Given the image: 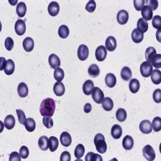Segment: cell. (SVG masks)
I'll return each instance as SVG.
<instances>
[{"instance_id": "obj_1", "label": "cell", "mask_w": 161, "mask_h": 161, "mask_svg": "<svg viewBox=\"0 0 161 161\" xmlns=\"http://www.w3.org/2000/svg\"><path fill=\"white\" fill-rule=\"evenodd\" d=\"M56 110L55 101L53 98H45L42 101L40 106V112L42 116H52L54 114Z\"/></svg>"}, {"instance_id": "obj_2", "label": "cell", "mask_w": 161, "mask_h": 161, "mask_svg": "<svg viewBox=\"0 0 161 161\" xmlns=\"http://www.w3.org/2000/svg\"><path fill=\"white\" fill-rule=\"evenodd\" d=\"M93 143L95 145L96 150L101 154H103L106 152L107 149V145H106L105 137L103 134H97L93 139Z\"/></svg>"}, {"instance_id": "obj_3", "label": "cell", "mask_w": 161, "mask_h": 161, "mask_svg": "<svg viewBox=\"0 0 161 161\" xmlns=\"http://www.w3.org/2000/svg\"><path fill=\"white\" fill-rule=\"evenodd\" d=\"M91 95L93 100L97 104L102 103L103 98H104V93H103V90H101L100 88H98V87H93V90L91 92Z\"/></svg>"}, {"instance_id": "obj_4", "label": "cell", "mask_w": 161, "mask_h": 161, "mask_svg": "<svg viewBox=\"0 0 161 161\" xmlns=\"http://www.w3.org/2000/svg\"><path fill=\"white\" fill-rule=\"evenodd\" d=\"M153 71V66L150 63L144 61L140 65V73L143 77H150Z\"/></svg>"}, {"instance_id": "obj_5", "label": "cell", "mask_w": 161, "mask_h": 161, "mask_svg": "<svg viewBox=\"0 0 161 161\" xmlns=\"http://www.w3.org/2000/svg\"><path fill=\"white\" fill-rule=\"evenodd\" d=\"M143 155L145 159L148 161H152L156 158V152L151 145H146L143 148Z\"/></svg>"}, {"instance_id": "obj_6", "label": "cell", "mask_w": 161, "mask_h": 161, "mask_svg": "<svg viewBox=\"0 0 161 161\" xmlns=\"http://www.w3.org/2000/svg\"><path fill=\"white\" fill-rule=\"evenodd\" d=\"M77 57L81 61L87 60L89 57V48L85 44H80L77 49Z\"/></svg>"}, {"instance_id": "obj_7", "label": "cell", "mask_w": 161, "mask_h": 161, "mask_svg": "<svg viewBox=\"0 0 161 161\" xmlns=\"http://www.w3.org/2000/svg\"><path fill=\"white\" fill-rule=\"evenodd\" d=\"M107 55V50L105 46L101 45L97 47L95 51V57L98 61H103L106 58Z\"/></svg>"}, {"instance_id": "obj_8", "label": "cell", "mask_w": 161, "mask_h": 161, "mask_svg": "<svg viewBox=\"0 0 161 161\" xmlns=\"http://www.w3.org/2000/svg\"><path fill=\"white\" fill-rule=\"evenodd\" d=\"M129 19V14L126 10H121L117 14V21L119 24L123 25L127 23Z\"/></svg>"}, {"instance_id": "obj_9", "label": "cell", "mask_w": 161, "mask_h": 161, "mask_svg": "<svg viewBox=\"0 0 161 161\" xmlns=\"http://www.w3.org/2000/svg\"><path fill=\"white\" fill-rule=\"evenodd\" d=\"M15 31L18 36H23L26 31V24L24 20L18 19L15 24Z\"/></svg>"}, {"instance_id": "obj_10", "label": "cell", "mask_w": 161, "mask_h": 161, "mask_svg": "<svg viewBox=\"0 0 161 161\" xmlns=\"http://www.w3.org/2000/svg\"><path fill=\"white\" fill-rule=\"evenodd\" d=\"M141 15L143 16V19L148 21L153 18V11L147 5L143 6V8L141 10Z\"/></svg>"}, {"instance_id": "obj_11", "label": "cell", "mask_w": 161, "mask_h": 161, "mask_svg": "<svg viewBox=\"0 0 161 161\" xmlns=\"http://www.w3.org/2000/svg\"><path fill=\"white\" fill-rule=\"evenodd\" d=\"M139 130L143 134H150L152 131V123L149 120L142 121L139 124Z\"/></svg>"}, {"instance_id": "obj_12", "label": "cell", "mask_w": 161, "mask_h": 161, "mask_svg": "<svg viewBox=\"0 0 161 161\" xmlns=\"http://www.w3.org/2000/svg\"><path fill=\"white\" fill-rule=\"evenodd\" d=\"M60 142L61 143V145H63L64 147H69L71 145L72 143V138L71 136L68 132L64 131L61 133L60 137Z\"/></svg>"}, {"instance_id": "obj_13", "label": "cell", "mask_w": 161, "mask_h": 161, "mask_svg": "<svg viewBox=\"0 0 161 161\" xmlns=\"http://www.w3.org/2000/svg\"><path fill=\"white\" fill-rule=\"evenodd\" d=\"M117 47V41L114 36H108L106 40V48L108 51L113 52Z\"/></svg>"}, {"instance_id": "obj_14", "label": "cell", "mask_w": 161, "mask_h": 161, "mask_svg": "<svg viewBox=\"0 0 161 161\" xmlns=\"http://www.w3.org/2000/svg\"><path fill=\"white\" fill-rule=\"evenodd\" d=\"M48 63L52 69L59 68L60 66V60L56 54H51L48 57Z\"/></svg>"}, {"instance_id": "obj_15", "label": "cell", "mask_w": 161, "mask_h": 161, "mask_svg": "<svg viewBox=\"0 0 161 161\" xmlns=\"http://www.w3.org/2000/svg\"><path fill=\"white\" fill-rule=\"evenodd\" d=\"M105 82H106V85L107 87H109V88H113V87L115 86L116 82H117V79H116V77L114 76V74H113V73H108L106 76Z\"/></svg>"}, {"instance_id": "obj_16", "label": "cell", "mask_w": 161, "mask_h": 161, "mask_svg": "<svg viewBox=\"0 0 161 161\" xmlns=\"http://www.w3.org/2000/svg\"><path fill=\"white\" fill-rule=\"evenodd\" d=\"M48 14L51 16H56L58 15L59 11H60V6L57 2H52L50 3L48 8Z\"/></svg>"}, {"instance_id": "obj_17", "label": "cell", "mask_w": 161, "mask_h": 161, "mask_svg": "<svg viewBox=\"0 0 161 161\" xmlns=\"http://www.w3.org/2000/svg\"><path fill=\"white\" fill-rule=\"evenodd\" d=\"M53 91L56 95L60 97V96H62L65 92V87L61 81H57L53 86Z\"/></svg>"}, {"instance_id": "obj_18", "label": "cell", "mask_w": 161, "mask_h": 161, "mask_svg": "<svg viewBox=\"0 0 161 161\" xmlns=\"http://www.w3.org/2000/svg\"><path fill=\"white\" fill-rule=\"evenodd\" d=\"M23 47L26 52H31L34 48V40L31 37H26L23 41Z\"/></svg>"}, {"instance_id": "obj_19", "label": "cell", "mask_w": 161, "mask_h": 161, "mask_svg": "<svg viewBox=\"0 0 161 161\" xmlns=\"http://www.w3.org/2000/svg\"><path fill=\"white\" fill-rule=\"evenodd\" d=\"M93 87H94V85H93V80H86L82 86L83 93H84L86 95H90V94H91V92L92 90H93Z\"/></svg>"}, {"instance_id": "obj_20", "label": "cell", "mask_w": 161, "mask_h": 161, "mask_svg": "<svg viewBox=\"0 0 161 161\" xmlns=\"http://www.w3.org/2000/svg\"><path fill=\"white\" fill-rule=\"evenodd\" d=\"M123 147L125 150H131L134 147V139L131 136H126L123 140Z\"/></svg>"}, {"instance_id": "obj_21", "label": "cell", "mask_w": 161, "mask_h": 161, "mask_svg": "<svg viewBox=\"0 0 161 161\" xmlns=\"http://www.w3.org/2000/svg\"><path fill=\"white\" fill-rule=\"evenodd\" d=\"M148 29V23L147 22L146 20L143 19V18L139 19L137 22V30L139 31H140L141 33L146 32Z\"/></svg>"}, {"instance_id": "obj_22", "label": "cell", "mask_w": 161, "mask_h": 161, "mask_svg": "<svg viewBox=\"0 0 161 161\" xmlns=\"http://www.w3.org/2000/svg\"><path fill=\"white\" fill-rule=\"evenodd\" d=\"M15 117L11 114L8 115L4 119V126L8 130H11V129L15 126Z\"/></svg>"}, {"instance_id": "obj_23", "label": "cell", "mask_w": 161, "mask_h": 161, "mask_svg": "<svg viewBox=\"0 0 161 161\" xmlns=\"http://www.w3.org/2000/svg\"><path fill=\"white\" fill-rule=\"evenodd\" d=\"M17 91H18L19 96L21 97H25L28 96V86L25 84V83L22 82L20 83L18 86V88H17Z\"/></svg>"}, {"instance_id": "obj_24", "label": "cell", "mask_w": 161, "mask_h": 161, "mask_svg": "<svg viewBox=\"0 0 161 161\" xmlns=\"http://www.w3.org/2000/svg\"><path fill=\"white\" fill-rule=\"evenodd\" d=\"M140 88V84H139V80L134 78L131 79L130 80V83H129V89H130V91L132 93H136L139 90Z\"/></svg>"}, {"instance_id": "obj_25", "label": "cell", "mask_w": 161, "mask_h": 161, "mask_svg": "<svg viewBox=\"0 0 161 161\" xmlns=\"http://www.w3.org/2000/svg\"><path fill=\"white\" fill-rule=\"evenodd\" d=\"M120 76L121 77H122V79L126 80V81L130 80L132 77L131 70H130V69L128 68V67H123V68L122 69V70H121Z\"/></svg>"}, {"instance_id": "obj_26", "label": "cell", "mask_w": 161, "mask_h": 161, "mask_svg": "<svg viewBox=\"0 0 161 161\" xmlns=\"http://www.w3.org/2000/svg\"><path fill=\"white\" fill-rule=\"evenodd\" d=\"M15 71V63L12 60L9 59L7 60V64H6L5 68H4V72L7 75H11L13 74Z\"/></svg>"}, {"instance_id": "obj_27", "label": "cell", "mask_w": 161, "mask_h": 161, "mask_svg": "<svg viewBox=\"0 0 161 161\" xmlns=\"http://www.w3.org/2000/svg\"><path fill=\"white\" fill-rule=\"evenodd\" d=\"M131 38L133 42L136 43V44H139V43L142 42V40H143V34L141 33L140 31H139L137 30V28L134 29L132 31L131 33Z\"/></svg>"}, {"instance_id": "obj_28", "label": "cell", "mask_w": 161, "mask_h": 161, "mask_svg": "<svg viewBox=\"0 0 161 161\" xmlns=\"http://www.w3.org/2000/svg\"><path fill=\"white\" fill-rule=\"evenodd\" d=\"M102 105L105 110L106 111H110L114 108V103L110 97H104L102 102Z\"/></svg>"}, {"instance_id": "obj_29", "label": "cell", "mask_w": 161, "mask_h": 161, "mask_svg": "<svg viewBox=\"0 0 161 161\" xmlns=\"http://www.w3.org/2000/svg\"><path fill=\"white\" fill-rule=\"evenodd\" d=\"M59 145V141L55 136H51L48 139V148H49L50 152H54L57 149Z\"/></svg>"}, {"instance_id": "obj_30", "label": "cell", "mask_w": 161, "mask_h": 161, "mask_svg": "<svg viewBox=\"0 0 161 161\" xmlns=\"http://www.w3.org/2000/svg\"><path fill=\"white\" fill-rule=\"evenodd\" d=\"M151 78H152V81L155 85H159L161 82V72L159 69H155L152 71V74H151Z\"/></svg>"}, {"instance_id": "obj_31", "label": "cell", "mask_w": 161, "mask_h": 161, "mask_svg": "<svg viewBox=\"0 0 161 161\" xmlns=\"http://www.w3.org/2000/svg\"><path fill=\"white\" fill-rule=\"evenodd\" d=\"M88 73L89 75L91 77H98L99 74H100V69H99L98 66L95 64H93L89 67L88 69Z\"/></svg>"}, {"instance_id": "obj_32", "label": "cell", "mask_w": 161, "mask_h": 161, "mask_svg": "<svg viewBox=\"0 0 161 161\" xmlns=\"http://www.w3.org/2000/svg\"><path fill=\"white\" fill-rule=\"evenodd\" d=\"M122 134H123V130L119 125L115 124L114 126H113L111 129V136L114 139H119L122 136Z\"/></svg>"}, {"instance_id": "obj_33", "label": "cell", "mask_w": 161, "mask_h": 161, "mask_svg": "<svg viewBox=\"0 0 161 161\" xmlns=\"http://www.w3.org/2000/svg\"><path fill=\"white\" fill-rule=\"evenodd\" d=\"M38 145L40 150L47 151L48 149V138L47 136H41L38 140Z\"/></svg>"}, {"instance_id": "obj_34", "label": "cell", "mask_w": 161, "mask_h": 161, "mask_svg": "<svg viewBox=\"0 0 161 161\" xmlns=\"http://www.w3.org/2000/svg\"><path fill=\"white\" fill-rule=\"evenodd\" d=\"M24 126H25L26 130L29 132H32L35 130L36 129V122L35 120L31 118H28L26 119L25 123H24Z\"/></svg>"}, {"instance_id": "obj_35", "label": "cell", "mask_w": 161, "mask_h": 161, "mask_svg": "<svg viewBox=\"0 0 161 161\" xmlns=\"http://www.w3.org/2000/svg\"><path fill=\"white\" fill-rule=\"evenodd\" d=\"M156 54V48H154L153 47H149L145 51V58L147 60V62H148L151 64V60H152V57Z\"/></svg>"}, {"instance_id": "obj_36", "label": "cell", "mask_w": 161, "mask_h": 161, "mask_svg": "<svg viewBox=\"0 0 161 161\" xmlns=\"http://www.w3.org/2000/svg\"><path fill=\"white\" fill-rule=\"evenodd\" d=\"M26 12H27V6L24 2H20L16 7L17 15L19 17H23L25 15Z\"/></svg>"}, {"instance_id": "obj_37", "label": "cell", "mask_w": 161, "mask_h": 161, "mask_svg": "<svg viewBox=\"0 0 161 161\" xmlns=\"http://www.w3.org/2000/svg\"><path fill=\"white\" fill-rule=\"evenodd\" d=\"M58 35L60 38L66 39L69 35V29L66 25H61L59 28L58 30Z\"/></svg>"}, {"instance_id": "obj_38", "label": "cell", "mask_w": 161, "mask_h": 161, "mask_svg": "<svg viewBox=\"0 0 161 161\" xmlns=\"http://www.w3.org/2000/svg\"><path fill=\"white\" fill-rule=\"evenodd\" d=\"M86 161H103V157L98 154H94L93 152H89L86 156Z\"/></svg>"}, {"instance_id": "obj_39", "label": "cell", "mask_w": 161, "mask_h": 161, "mask_svg": "<svg viewBox=\"0 0 161 161\" xmlns=\"http://www.w3.org/2000/svg\"><path fill=\"white\" fill-rule=\"evenodd\" d=\"M151 64L154 66L155 68L159 69L161 67V55L160 54H156L152 57V60H151Z\"/></svg>"}, {"instance_id": "obj_40", "label": "cell", "mask_w": 161, "mask_h": 161, "mask_svg": "<svg viewBox=\"0 0 161 161\" xmlns=\"http://www.w3.org/2000/svg\"><path fill=\"white\" fill-rule=\"evenodd\" d=\"M85 153V147L82 144H78L76 147L75 151H74V155L75 157L77 159H80V158L82 157L83 155Z\"/></svg>"}, {"instance_id": "obj_41", "label": "cell", "mask_w": 161, "mask_h": 161, "mask_svg": "<svg viewBox=\"0 0 161 161\" xmlns=\"http://www.w3.org/2000/svg\"><path fill=\"white\" fill-rule=\"evenodd\" d=\"M116 119L119 122H124L126 119V112L124 109L119 108L116 111Z\"/></svg>"}, {"instance_id": "obj_42", "label": "cell", "mask_w": 161, "mask_h": 161, "mask_svg": "<svg viewBox=\"0 0 161 161\" xmlns=\"http://www.w3.org/2000/svg\"><path fill=\"white\" fill-rule=\"evenodd\" d=\"M64 70L60 68L55 69V71H54V78H55V80H57V81H61L64 79Z\"/></svg>"}, {"instance_id": "obj_43", "label": "cell", "mask_w": 161, "mask_h": 161, "mask_svg": "<svg viewBox=\"0 0 161 161\" xmlns=\"http://www.w3.org/2000/svg\"><path fill=\"white\" fill-rule=\"evenodd\" d=\"M152 127L156 132L159 131L161 130V119L159 117H156L153 119L152 123Z\"/></svg>"}, {"instance_id": "obj_44", "label": "cell", "mask_w": 161, "mask_h": 161, "mask_svg": "<svg viewBox=\"0 0 161 161\" xmlns=\"http://www.w3.org/2000/svg\"><path fill=\"white\" fill-rule=\"evenodd\" d=\"M43 124L45 126L46 128L50 129L53 126V120L49 116H44L43 118Z\"/></svg>"}, {"instance_id": "obj_45", "label": "cell", "mask_w": 161, "mask_h": 161, "mask_svg": "<svg viewBox=\"0 0 161 161\" xmlns=\"http://www.w3.org/2000/svg\"><path fill=\"white\" fill-rule=\"evenodd\" d=\"M152 26L156 29H160L161 28V17L159 15H156L152 18Z\"/></svg>"}, {"instance_id": "obj_46", "label": "cell", "mask_w": 161, "mask_h": 161, "mask_svg": "<svg viewBox=\"0 0 161 161\" xmlns=\"http://www.w3.org/2000/svg\"><path fill=\"white\" fill-rule=\"evenodd\" d=\"M16 114H17V117H18V120H19V123L20 124H24L25 123L26 121V117H25V113L22 110H16Z\"/></svg>"}, {"instance_id": "obj_47", "label": "cell", "mask_w": 161, "mask_h": 161, "mask_svg": "<svg viewBox=\"0 0 161 161\" xmlns=\"http://www.w3.org/2000/svg\"><path fill=\"white\" fill-rule=\"evenodd\" d=\"M96 9V3L94 0H90L86 6V10L89 12H93Z\"/></svg>"}, {"instance_id": "obj_48", "label": "cell", "mask_w": 161, "mask_h": 161, "mask_svg": "<svg viewBox=\"0 0 161 161\" xmlns=\"http://www.w3.org/2000/svg\"><path fill=\"white\" fill-rule=\"evenodd\" d=\"M19 155L23 159H27L29 156V150H28V147L26 146L21 147L19 150Z\"/></svg>"}, {"instance_id": "obj_49", "label": "cell", "mask_w": 161, "mask_h": 161, "mask_svg": "<svg viewBox=\"0 0 161 161\" xmlns=\"http://www.w3.org/2000/svg\"><path fill=\"white\" fill-rule=\"evenodd\" d=\"M153 100L155 103H161V90L157 89L153 92Z\"/></svg>"}, {"instance_id": "obj_50", "label": "cell", "mask_w": 161, "mask_h": 161, "mask_svg": "<svg viewBox=\"0 0 161 161\" xmlns=\"http://www.w3.org/2000/svg\"><path fill=\"white\" fill-rule=\"evenodd\" d=\"M144 0H134V7L137 11H141L144 6Z\"/></svg>"}, {"instance_id": "obj_51", "label": "cell", "mask_w": 161, "mask_h": 161, "mask_svg": "<svg viewBox=\"0 0 161 161\" xmlns=\"http://www.w3.org/2000/svg\"><path fill=\"white\" fill-rule=\"evenodd\" d=\"M5 48H7V50H8V51H11V50H12V48H14V41H13V40L11 37H8V38L6 39Z\"/></svg>"}, {"instance_id": "obj_52", "label": "cell", "mask_w": 161, "mask_h": 161, "mask_svg": "<svg viewBox=\"0 0 161 161\" xmlns=\"http://www.w3.org/2000/svg\"><path fill=\"white\" fill-rule=\"evenodd\" d=\"M146 3H147V6L152 8V11L157 9L158 6H159V3L156 0H147V1H146Z\"/></svg>"}, {"instance_id": "obj_53", "label": "cell", "mask_w": 161, "mask_h": 161, "mask_svg": "<svg viewBox=\"0 0 161 161\" xmlns=\"http://www.w3.org/2000/svg\"><path fill=\"white\" fill-rule=\"evenodd\" d=\"M60 161H70L71 160V156L69 152H63L60 158Z\"/></svg>"}, {"instance_id": "obj_54", "label": "cell", "mask_w": 161, "mask_h": 161, "mask_svg": "<svg viewBox=\"0 0 161 161\" xmlns=\"http://www.w3.org/2000/svg\"><path fill=\"white\" fill-rule=\"evenodd\" d=\"M21 160V156L19 153L14 152L10 155L9 161H20Z\"/></svg>"}, {"instance_id": "obj_55", "label": "cell", "mask_w": 161, "mask_h": 161, "mask_svg": "<svg viewBox=\"0 0 161 161\" xmlns=\"http://www.w3.org/2000/svg\"><path fill=\"white\" fill-rule=\"evenodd\" d=\"M92 110V106L90 103H86L84 106V111L86 113H90Z\"/></svg>"}, {"instance_id": "obj_56", "label": "cell", "mask_w": 161, "mask_h": 161, "mask_svg": "<svg viewBox=\"0 0 161 161\" xmlns=\"http://www.w3.org/2000/svg\"><path fill=\"white\" fill-rule=\"evenodd\" d=\"M1 65H0V70H3L5 68L6 64H7V61H6L5 58L4 57H1Z\"/></svg>"}]
</instances>
